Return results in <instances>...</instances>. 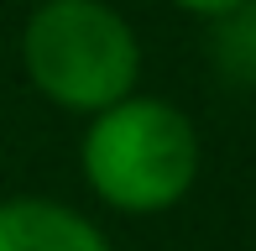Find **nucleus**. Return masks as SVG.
Listing matches in <instances>:
<instances>
[{"instance_id":"f257e3e1","label":"nucleus","mask_w":256,"mask_h":251,"mask_svg":"<svg viewBox=\"0 0 256 251\" xmlns=\"http://www.w3.org/2000/svg\"><path fill=\"white\" fill-rule=\"evenodd\" d=\"M204 142L188 110L157 94H126L120 105L89 116L78 136V173L89 194L115 214L152 220L178 210L199 184Z\"/></svg>"},{"instance_id":"f03ea898","label":"nucleus","mask_w":256,"mask_h":251,"mask_svg":"<svg viewBox=\"0 0 256 251\" xmlns=\"http://www.w3.org/2000/svg\"><path fill=\"white\" fill-rule=\"evenodd\" d=\"M26 84L68 116H100L142 84V37L110 0H37L21 26Z\"/></svg>"},{"instance_id":"7ed1b4c3","label":"nucleus","mask_w":256,"mask_h":251,"mask_svg":"<svg viewBox=\"0 0 256 251\" xmlns=\"http://www.w3.org/2000/svg\"><path fill=\"white\" fill-rule=\"evenodd\" d=\"M0 251H115L84 210L42 194L0 199Z\"/></svg>"},{"instance_id":"20e7f679","label":"nucleus","mask_w":256,"mask_h":251,"mask_svg":"<svg viewBox=\"0 0 256 251\" xmlns=\"http://www.w3.org/2000/svg\"><path fill=\"white\" fill-rule=\"evenodd\" d=\"M214 37H209V58L220 63V74L230 84H256V0H246L240 10L209 21Z\"/></svg>"},{"instance_id":"39448f33","label":"nucleus","mask_w":256,"mask_h":251,"mask_svg":"<svg viewBox=\"0 0 256 251\" xmlns=\"http://www.w3.org/2000/svg\"><path fill=\"white\" fill-rule=\"evenodd\" d=\"M172 10H183V16H199V21H220L230 16V10H240L246 0H168Z\"/></svg>"}]
</instances>
